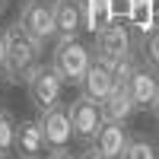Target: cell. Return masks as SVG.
Segmentation results:
<instances>
[{
  "instance_id": "1",
  "label": "cell",
  "mask_w": 159,
  "mask_h": 159,
  "mask_svg": "<svg viewBox=\"0 0 159 159\" xmlns=\"http://www.w3.org/2000/svg\"><path fill=\"white\" fill-rule=\"evenodd\" d=\"M42 54H45V45L35 42L19 22H13L7 29V57H3V67H0V80L25 83L32 76V70L42 64Z\"/></svg>"
},
{
  "instance_id": "2",
  "label": "cell",
  "mask_w": 159,
  "mask_h": 159,
  "mask_svg": "<svg viewBox=\"0 0 159 159\" xmlns=\"http://www.w3.org/2000/svg\"><path fill=\"white\" fill-rule=\"evenodd\" d=\"M51 67L64 76V83L80 86L86 70L92 67V48L83 45L80 38H57L51 48Z\"/></svg>"
},
{
  "instance_id": "3",
  "label": "cell",
  "mask_w": 159,
  "mask_h": 159,
  "mask_svg": "<svg viewBox=\"0 0 159 159\" xmlns=\"http://www.w3.org/2000/svg\"><path fill=\"white\" fill-rule=\"evenodd\" d=\"M64 86H67L64 76L48 61V64H38L32 70V76L25 80V96L38 111H45V108H54L57 102H64Z\"/></svg>"
},
{
  "instance_id": "4",
  "label": "cell",
  "mask_w": 159,
  "mask_h": 159,
  "mask_svg": "<svg viewBox=\"0 0 159 159\" xmlns=\"http://www.w3.org/2000/svg\"><path fill=\"white\" fill-rule=\"evenodd\" d=\"M16 22L29 32L35 42H54L57 38V22H54V0H25L19 7Z\"/></svg>"
},
{
  "instance_id": "5",
  "label": "cell",
  "mask_w": 159,
  "mask_h": 159,
  "mask_svg": "<svg viewBox=\"0 0 159 159\" xmlns=\"http://www.w3.org/2000/svg\"><path fill=\"white\" fill-rule=\"evenodd\" d=\"M70 124H73V140L89 147V143L96 140L99 127L105 124V118H102V105L92 99V96L80 92V96L70 102Z\"/></svg>"
},
{
  "instance_id": "6",
  "label": "cell",
  "mask_w": 159,
  "mask_h": 159,
  "mask_svg": "<svg viewBox=\"0 0 159 159\" xmlns=\"http://www.w3.org/2000/svg\"><path fill=\"white\" fill-rule=\"evenodd\" d=\"M38 124L45 134V147L48 150H67L73 140V124H70V105L57 102L54 108L38 111Z\"/></svg>"
},
{
  "instance_id": "7",
  "label": "cell",
  "mask_w": 159,
  "mask_h": 159,
  "mask_svg": "<svg viewBox=\"0 0 159 159\" xmlns=\"http://www.w3.org/2000/svg\"><path fill=\"white\" fill-rule=\"evenodd\" d=\"M92 35H96V42H92L96 54H108V57L134 54V35H130V29L121 25V22H105L102 29H96Z\"/></svg>"
},
{
  "instance_id": "8",
  "label": "cell",
  "mask_w": 159,
  "mask_h": 159,
  "mask_svg": "<svg viewBox=\"0 0 159 159\" xmlns=\"http://www.w3.org/2000/svg\"><path fill=\"white\" fill-rule=\"evenodd\" d=\"M89 147H96L105 159H124V153L130 147V130L124 121H105Z\"/></svg>"
},
{
  "instance_id": "9",
  "label": "cell",
  "mask_w": 159,
  "mask_h": 159,
  "mask_svg": "<svg viewBox=\"0 0 159 159\" xmlns=\"http://www.w3.org/2000/svg\"><path fill=\"white\" fill-rule=\"evenodd\" d=\"M124 86L130 92V99L137 102V108H153V102L159 96V70L150 64H137V70L130 73Z\"/></svg>"
},
{
  "instance_id": "10",
  "label": "cell",
  "mask_w": 159,
  "mask_h": 159,
  "mask_svg": "<svg viewBox=\"0 0 159 159\" xmlns=\"http://www.w3.org/2000/svg\"><path fill=\"white\" fill-rule=\"evenodd\" d=\"M54 22H57V38H76L86 29L83 3L80 0H54Z\"/></svg>"
},
{
  "instance_id": "11",
  "label": "cell",
  "mask_w": 159,
  "mask_h": 159,
  "mask_svg": "<svg viewBox=\"0 0 159 159\" xmlns=\"http://www.w3.org/2000/svg\"><path fill=\"white\" fill-rule=\"evenodd\" d=\"M48 153L45 147V134H42V124L35 121H16V140H13V156H35L42 159Z\"/></svg>"
},
{
  "instance_id": "12",
  "label": "cell",
  "mask_w": 159,
  "mask_h": 159,
  "mask_svg": "<svg viewBox=\"0 0 159 159\" xmlns=\"http://www.w3.org/2000/svg\"><path fill=\"white\" fill-rule=\"evenodd\" d=\"M99 105H102V118H105V121H124L127 124L130 118H134V111H137V102L130 99L127 86H121V83H118Z\"/></svg>"
},
{
  "instance_id": "13",
  "label": "cell",
  "mask_w": 159,
  "mask_h": 159,
  "mask_svg": "<svg viewBox=\"0 0 159 159\" xmlns=\"http://www.w3.org/2000/svg\"><path fill=\"white\" fill-rule=\"evenodd\" d=\"M115 86H118V80L111 76V70H108V67H102V64L92 57V67L86 70L83 83H80V92H86V96H92L96 102H102Z\"/></svg>"
},
{
  "instance_id": "14",
  "label": "cell",
  "mask_w": 159,
  "mask_h": 159,
  "mask_svg": "<svg viewBox=\"0 0 159 159\" xmlns=\"http://www.w3.org/2000/svg\"><path fill=\"white\" fill-rule=\"evenodd\" d=\"M137 54H140V64H150L159 70V25L143 32V38L137 42Z\"/></svg>"
},
{
  "instance_id": "15",
  "label": "cell",
  "mask_w": 159,
  "mask_h": 159,
  "mask_svg": "<svg viewBox=\"0 0 159 159\" xmlns=\"http://www.w3.org/2000/svg\"><path fill=\"white\" fill-rule=\"evenodd\" d=\"M13 140H16V115L0 105V156H13Z\"/></svg>"
},
{
  "instance_id": "16",
  "label": "cell",
  "mask_w": 159,
  "mask_h": 159,
  "mask_svg": "<svg viewBox=\"0 0 159 159\" xmlns=\"http://www.w3.org/2000/svg\"><path fill=\"white\" fill-rule=\"evenodd\" d=\"M83 3V13H86V29H102L108 22V0H80Z\"/></svg>"
},
{
  "instance_id": "17",
  "label": "cell",
  "mask_w": 159,
  "mask_h": 159,
  "mask_svg": "<svg viewBox=\"0 0 159 159\" xmlns=\"http://www.w3.org/2000/svg\"><path fill=\"white\" fill-rule=\"evenodd\" d=\"M124 159H159V147L147 137H130V147H127Z\"/></svg>"
},
{
  "instance_id": "18",
  "label": "cell",
  "mask_w": 159,
  "mask_h": 159,
  "mask_svg": "<svg viewBox=\"0 0 159 159\" xmlns=\"http://www.w3.org/2000/svg\"><path fill=\"white\" fill-rule=\"evenodd\" d=\"M45 159H80V156H73V153H67V150H48Z\"/></svg>"
},
{
  "instance_id": "19",
  "label": "cell",
  "mask_w": 159,
  "mask_h": 159,
  "mask_svg": "<svg viewBox=\"0 0 159 159\" xmlns=\"http://www.w3.org/2000/svg\"><path fill=\"white\" fill-rule=\"evenodd\" d=\"M3 57H7V32H0V67H3Z\"/></svg>"
},
{
  "instance_id": "20",
  "label": "cell",
  "mask_w": 159,
  "mask_h": 159,
  "mask_svg": "<svg viewBox=\"0 0 159 159\" xmlns=\"http://www.w3.org/2000/svg\"><path fill=\"white\" fill-rule=\"evenodd\" d=\"M80 159H105V156H102V153H99L96 147H89V150H86L83 156H80Z\"/></svg>"
},
{
  "instance_id": "21",
  "label": "cell",
  "mask_w": 159,
  "mask_h": 159,
  "mask_svg": "<svg viewBox=\"0 0 159 159\" xmlns=\"http://www.w3.org/2000/svg\"><path fill=\"white\" fill-rule=\"evenodd\" d=\"M150 111H153V118L159 121V96H156V102H153V108H150Z\"/></svg>"
},
{
  "instance_id": "22",
  "label": "cell",
  "mask_w": 159,
  "mask_h": 159,
  "mask_svg": "<svg viewBox=\"0 0 159 159\" xmlns=\"http://www.w3.org/2000/svg\"><path fill=\"white\" fill-rule=\"evenodd\" d=\"M7 3H10V0H0V16H3V13H7Z\"/></svg>"
},
{
  "instance_id": "23",
  "label": "cell",
  "mask_w": 159,
  "mask_h": 159,
  "mask_svg": "<svg viewBox=\"0 0 159 159\" xmlns=\"http://www.w3.org/2000/svg\"><path fill=\"white\" fill-rule=\"evenodd\" d=\"M16 159H35V156H16Z\"/></svg>"
},
{
  "instance_id": "24",
  "label": "cell",
  "mask_w": 159,
  "mask_h": 159,
  "mask_svg": "<svg viewBox=\"0 0 159 159\" xmlns=\"http://www.w3.org/2000/svg\"><path fill=\"white\" fill-rule=\"evenodd\" d=\"M0 159H10V156H0Z\"/></svg>"
}]
</instances>
